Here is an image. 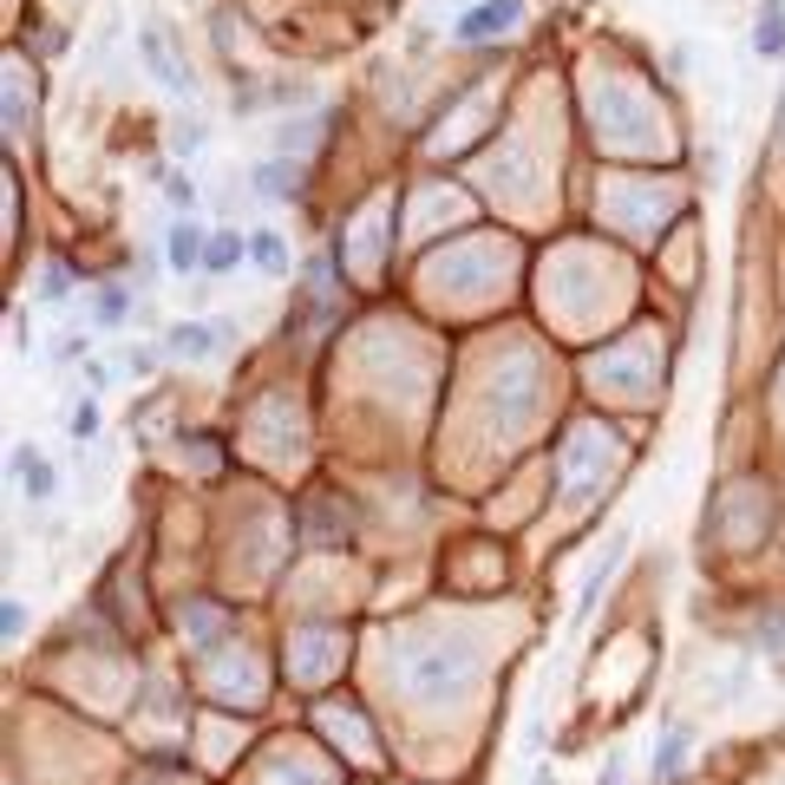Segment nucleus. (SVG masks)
Segmentation results:
<instances>
[{
  "label": "nucleus",
  "instance_id": "14",
  "mask_svg": "<svg viewBox=\"0 0 785 785\" xmlns=\"http://www.w3.org/2000/svg\"><path fill=\"white\" fill-rule=\"evenodd\" d=\"M125 314H132V301H125L118 288H99V301H92V321H99V328H118Z\"/></svg>",
  "mask_w": 785,
  "mask_h": 785
},
{
  "label": "nucleus",
  "instance_id": "4",
  "mask_svg": "<svg viewBox=\"0 0 785 785\" xmlns=\"http://www.w3.org/2000/svg\"><path fill=\"white\" fill-rule=\"evenodd\" d=\"M138 53H144V66H151V79H157L164 92H177V99H190V92H197L190 66L164 47V33H157V27H144V33H138Z\"/></svg>",
  "mask_w": 785,
  "mask_h": 785
},
{
  "label": "nucleus",
  "instance_id": "20",
  "mask_svg": "<svg viewBox=\"0 0 785 785\" xmlns=\"http://www.w3.org/2000/svg\"><path fill=\"white\" fill-rule=\"evenodd\" d=\"M530 785H557V773H550V766H537V773H530Z\"/></svg>",
  "mask_w": 785,
  "mask_h": 785
},
{
  "label": "nucleus",
  "instance_id": "18",
  "mask_svg": "<svg viewBox=\"0 0 785 785\" xmlns=\"http://www.w3.org/2000/svg\"><path fill=\"white\" fill-rule=\"evenodd\" d=\"M66 426H72V438H79V445H85V438H99V406H79Z\"/></svg>",
  "mask_w": 785,
  "mask_h": 785
},
{
  "label": "nucleus",
  "instance_id": "1",
  "mask_svg": "<svg viewBox=\"0 0 785 785\" xmlns=\"http://www.w3.org/2000/svg\"><path fill=\"white\" fill-rule=\"evenodd\" d=\"M517 20H524V0H485V7H465V13H458L452 40H458V47H492Z\"/></svg>",
  "mask_w": 785,
  "mask_h": 785
},
{
  "label": "nucleus",
  "instance_id": "3",
  "mask_svg": "<svg viewBox=\"0 0 785 785\" xmlns=\"http://www.w3.org/2000/svg\"><path fill=\"white\" fill-rule=\"evenodd\" d=\"M622 564H629V537H609V550H602V557L589 564V576H582V589H576V609H570V622H576V629H582V622L596 616L602 589L616 582V570H622Z\"/></svg>",
  "mask_w": 785,
  "mask_h": 785
},
{
  "label": "nucleus",
  "instance_id": "19",
  "mask_svg": "<svg viewBox=\"0 0 785 785\" xmlns=\"http://www.w3.org/2000/svg\"><path fill=\"white\" fill-rule=\"evenodd\" d=\"M596 785H622V766L609 760V766H602V779H596Z\"/></svg>",
  "mask_w": 785,
  "mask_h": 785
},
{
  "label": "nucleus",
  "instance_id": "17",
  "mask_svg": "<svg viewBox=\"0 0 785 785\" xmlns=\"http://www.w3.org/2000/svg\"><path fill=\"white\" fill-rule=\"evenodd\" d=\"M47 301H66L72 295V276H66V262H47V288H40Z\"/></svg>",
  "mask_w": 785,
  "mask_h": 785
},
{
  "label": "nucleus",
  "instance_id": "11",
  "mask_svg": "<svg viewBox=\"0 0 785 785\" xmlns=\"http://www.w3.org/2000/svg\"><path fill=\"white\" fill-rule=\"evenodd\" d=\"M236 262H249V242L229 236V229H210V256H204V269H210V276H229Z\"/></svg>",
  "mask_w": 785,
  "mask_h": 785
},
{
  "label": "nucleus",
  "instance_id": "2",
  "mask_svg": "<svg viewBox=\"0 0 785 785\" xmlns=\"http://www.w3.org/2000/svg\"><path fill=\"white\" fill-rule=\"evenodd\" d=\"M229 341H236V334H229L223 321H177V328L164 334V354H171V360H190V366H204V360H216Z\"/></svg>",
  "mask_w": 785,
  "mask_h": 785
},
{
  "label": "nucleus",
  "instance_id": "10",
  "mask_svg": "<svg viewBox=\"0 0 785 785\" xmlns=\"http://www.w3.org/2000/svg\"><path fill=\"white\" fill-rule=\"evenodd\" d=\"M256 190L269 197V204H282L301 190V164H288V157H269V164H256Z\"/></svg>",
  "mask_w": 785,
  "mask_h": 785
},
{
  "label": "nucleus",
  "instance_id": "13",
  "mask_svg": "<svg viewBox=\"0 0 785 785\" xmlns=\"http://www.w3.org/2000/svg\"><path fill=\"white\" fill-rule=\"evenodd\" d=\"M164 204H171L177 216L197 210V184H190V171H164Z\"/></svg>",
  "mask_w": 785,
  "mask_h": 785
},
{
  "label": "nucleus",
  "instance_id": "5",
  "mask_svg": "<svg viewBox=\"0 0 785 785\" xmlns=\"http://www.w3.org/2000/svg\"><path fill=\"white\" fill-rule=\"evenodd\" d=\"M204 256H210V229H204L197 216H177V223H171V236H164V262H171L177 276H197V269H204Z\"/></svg>",
  "mask_w": 785,
  "mask_h": 785
},
{
  "label": "nucleus",
  "instance_id": "8",
  "mask_svg": "<svg viewBox=\"0 0 785 785\" xmlns=\"http://www.w3.org/2000/svg\"><path fill=\"white\" fill-rule=\"evenodd\" d=\"M13 485L40 504V498H53V485H60V478H53V465H47L33 445H13Z\"/></svg>",
  "mask_w": 785,
  "mask_h": 785
},
{
  "label": "nucleus",
  "instance_id": "16",
  "mask_svg": "<svg viewBox=\"0 0 785 785\" xmlns=\"http://www.w3.org/2000/svg\"><path fill=\"white\" fill-rule=\"evenodd\" d=\"M20 629H27V609L7 596V602H0V636H7V642H20Z\"/></svg>",
  "mask_w": 785,
  "mask_h": 785
},
{
  "label": "nucleus",
  "instance_id": "12",
  "mask_svg": "<svg viewBox=\"0 0 785 785\" xmlns=\"http://www.w3.org/2000/svg\"><path fill=\"white\" fill-rule=\"evenodd\" d=\"M249 262L269 269V276H282V269H288V242L276 236V229H256V236H249Z\"/></svg>",
  "mask_w": 785,
  "mask_h": 785
},
{
  "label": "nucleus",
  "instance_id": "7",
  "mask_svg": "<svg viewBox=\"0 0 785 785\" xmlns=\"http://www.w3.org/2000/svg\"><path fill=\"white\" fill-rule=\"evenodd\" d=\"M648 773H654L661 785H674L681 773H688V726H681V720H668V726H661V740H654V760H648Z\"/></svg>",
  "mask_w": 785,
  "mask_h": 785
},
{
  "label": "nucleus",
  "instance_id": "9",
  "mask_svg": "<svg viewBox=\"0 0 785 785\" xmlns=\"http://www.w3.org/2000/svg\"><path fill=\"white\" fill-rule=\"evenodd\" d=\"M753 53L785 60V0H760V27H753Z\"/></svg>",
  "mask_w": 785,
  "mask_h": 785
},
{
  "label": "nucleus",
  "instance_id": "15",
  "mask_svg": "<svg viewBox=\"0 0 785 785\" xmlns=\"http://www.w3.org/2000/svg\"><path fill=\"white\" fill-rule=\"evenodd\" d=\"M171 151H177V157H197V151H204V125H177V132H171Z\"/></svg>",
  "mask_w": 785,
  "mask_h": 785
},
{
  "label": "nucleus",
  "instance_id": "6",
  "mask_svg": "<svg viewBox=\"0 0 785 785\" xmlns=\"http://www.w3.org/2000/svg\"><path fill=\"white\" fill-rule=\"evenodd\" d=\"M465 674H472V661L465 654H426V661H413L406 668V688L420 694V701H438V688H465Z\"/></svg>",
  "mask_w": 785,
  "mask_h": 785
}]
</instances>
